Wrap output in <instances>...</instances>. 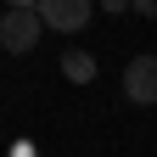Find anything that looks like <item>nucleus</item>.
<instances>
[{
    "label": "nucleus",
    "mask_w": 157,
    "mask_h": 157,
    "mask_svg": "<svg viewBox=\"0 0 157 157\" xmlns=\"http://www.w3.org/2000/svg\"><path fill=\"white\" fill-rule=\"evenodd\" d=\"M6 11H39V0H6Z\"/></svg>",
    "instance_id": "5"
},
{
    "label": "nucleus",
    "mask_w": 157,
    "mask_h": 157,
    "mask_svg": "<svg viewBox=\"0 0 157 157\" xmlns=\"http://www.w3.org/2000/svg\"><path fill=\"white\" fill-rule=\"evenodd\" d=\"M39 17H45V28H56V34H78V28H90L95 0H39Z\"/></svg>",
    "instance_id": "2"
},
{
    "label": "nucleus",
    "mask_w": 157,
    "mask_h": 157,
    "mask_svg": "<svg viewBox=\"0 0 157 157\" xmlns=\"http://www.w3.org/2000/svg\"><path fill=\"white\" fill-rule=\"evenodd\" d=\"M129 6L140 11V17H157V0H129Z\"/></svg>",
    "instance_id": "6"
},
{
    "label": "nucleus",
    "mask_w": 157,
    "mask_h": 157,
    "mask_svg": "<svg viewBox=\"0 0 157 157\" xmlns=\"http://www.w3.org/2000/svg\"><path fill=\"white\" fill-rule=\"evenodd\" d=\"M39 34H45L39 11H6L0 17V51H11V56H28L39 45Z\"/></svg>",
    "instance_id": "1"
},
{
    "label": "nucleus",
    "mask_w": 157,
    "mask_h": 157,
    "mask_svg": "<svg viewBox=\"0 0 157 157\" xmlns=\"http://www.w3.org/2000/svg\"><path fill=\"white\" fill-rule=\"evenodd\" d=\"M62 78H67V84H90V78H95V56L90 51H67L62 56Z\"/></svg>",
    "instance_id": "4"
},
{
    "label": "nucleus",
    "mask_w": 157,
    "mask_h": 157,
    "mask_svg": "<svg viewBox=\"0 0 157 157\" xmlns=\"http://www.w3.org/2000/svg\"><path fill=\"white\" fill-rule=\"evenodd\" d=\"M101 6H107V11H124V6H129V0H101Z\"/></svg>",
    "instance_id": "7"
},
{
    "label": "nucleus",
    "mask_w": 157,
    "mask_h": 157,
    "mask_svg": "<svg viewBox=\"0 0 157 157\" xmlns=\"http://www.w3.org/2000/svg\"><path fill=\"white\" fill-rule=\"evenodd\" d=\"M124 95L135 107H157V56H135L124 67Z\"/></svg>",
    "instance_id": "3"
}]
</instances>
